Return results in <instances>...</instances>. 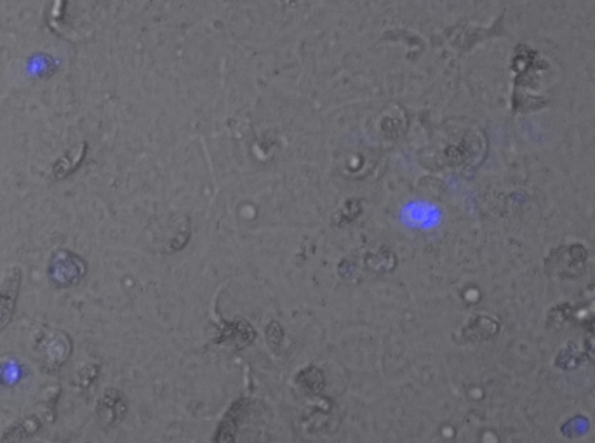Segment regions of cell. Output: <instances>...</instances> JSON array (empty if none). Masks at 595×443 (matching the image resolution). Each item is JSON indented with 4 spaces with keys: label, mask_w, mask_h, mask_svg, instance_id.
<instances>
[{
    "label": "cell",
    "mask_w": 595,
    "mask_h": 443,
    "mask_svg": "<svg viewBox=\"0 0 595 443\" xmlns=\"http://www.w3.org/2000/svg\"><path fill=\"white\" fill-rule=\"evenodd\" d=\"M33 352L44 371L56 372L70 357L72 341L60 330H42L33 342Z\"/></svg>",
    "instance_id": "1"
},
{
    "label": "cell",
    "mask_w": 595,
    "mask_h": 443,
    "mask_svg": "<svg viewBox=\"0 0 595 443\" xmlns=\"http://www.w3.org/2000/svg\"><path fill=\"white\" fill-rule=\"evenodd\" d=\"M19 285H21V271L18 268L11 269L0 285V330L7 327V323L13 318L19 296Z\"/></svg>",
    "instance_id": "2"
},
{
    "label": "cell",
    "mask_w": 595,
    "mask_h": 443,
    "mask_svg": "<svg viewBox=\"0 0 595 443\" xmlns=\"http://www.w3.org/2000/svg\"><path fill=\"white\" fill-rule=\"evenodd\" d=\"M402 221L411 228H433L439 225V209L427 202H411L402 209Z\"/></svg>",
    "instance_id": "3"
},
{
    "label": "cell",
    "mask_w": 595,
    "mask_h": 443,
    "mask_svg": "<svg viewBox=\"0 0 595 443\" xmlns=\"http://www.w3.org/2000/svg\"><path fill=\"white\" fill-rule=\"evenodd\" d=\"M38 426H40V422H38V419L33 417V415H32V417L19 419L18 422H14V425L6 431L2 442L4 443L21 442L23 438H28V437H32V434H35Z\"/></svg>",
    "instance_id": "4"
},
{
    "label": "cell",
    "mask_w": 595,
    "mask_h": 443,
    "mask_svg": "<svg viewBox=\"0 0 595 443\" xmlns=\"http://www.w3.org/2000/svg\"><path fill=\"white\" fill-rule=\"evenodd\" d=\"M122 408H124V405H122L121 396L115 391H106L105 395L101 396V400H99L98 414L103 421L112 425L115 419H118V415L122 414Z\"/></svg>",
    "instance_id": "5"
},
{
    "label": "cell",
    "mask_w": 595,
    "mask_h": 443,
    "mask_svg": "<svg viewBox=\"0 0 595 443\" xmlns=\"http://www.w3.org/2000/svg\"><path fill=\"white\" fill-rule=\"evenodd\" d=\"M96 377H98V367L96 365H86V367H82L77 372L75 386L86 390V388H89L94 383Z\"/></svg>",
    "instance_id": "6"
}]
</instances>
